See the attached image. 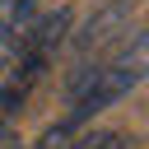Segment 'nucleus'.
<instances>
[{
    "label": "nucleus",
    "mask_w": 149,
    "mask_h": 149,
    "mask_svg": "<svg viewBox=\"0 0 149 149\" xmlns=\"http://www.w3.org/2000/svg\"><path fill=\"white\" fill-rule=\"evenodd\" d=\"M0 149H19V144H14V135H9V126H0Z\"/></svg>",
    "instance_id": "nucleus-2"
},
{
    "label": "nucleus",
    "mask_w": 149,
    "mask_h": 149,
    "mask_svg": "<svg viewBox=\"0 0 149 149\" xmlns=\"http://www.w3.org/2000/svg\"><path fill=\"white\" fill-rule=\"evenodd\" d=\"M144 74H149V33H130L126 42L107 47L98 61L79 65V74L70 84V126H79L93 112L126 98Z\"/></svg>",
    "instance_id": "nucleus-1"
}]
</instances>
